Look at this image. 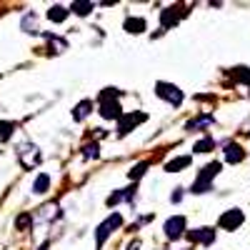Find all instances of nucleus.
Segmentation results:
<instances>
[{
	"mask_svg": "<svg viewBox=\"0 0 250 250\" xmlns=\"http://www.w3.org/2000/svg\"><path fill=\"white\" fill-rule=\"evenodd\" d=\"M220 173V163H210V165H205L203 173L198 175L195 185H193V193H208L210 190V180Z\"/></svg>",
	"mask_w": 250,
	"mask_h": 250,
	"instance_id": "f257e3e1",
	"label": "nucleus"
},
{
	"mask_svg": "<svg viewBox=\"0 0 250 250\" xmlns=\"http://www.w3.org/2000/svg\"><path fill=\"white\" fill-rule=\"evenodd\" d=\"M123 225V218L118 215V213H113L110 218H105L100 225H98V233H95V245L98 248H103V243H105V238L115 230V228H120Z\"/></svg>",
	"mask_w": 250,
	"mask_h": 250,
	"instance_id": "f03ea898",
	"label": "nucleus"
},
{
	"mask_svg": "<svg viewBox=\"0 0 250 250\" xmlns=\"http://www.w3.org/2000/svg\"><path fill=\"white\" fill-rule=\"evenodd\" d=\"M155 93H158V98L168 100L170 105H175V108L183 103V93H180L175 85H170V83H158V85H155Z\"/></svg>",
	"mask_w": 250,
	"mask_h": 250,
	"instance_id": "7ed1b4c3",
	"label": "nucleus"
},
{
	"mask_svg": "<svg viewBox=\"0 0 250 250\" xmlns=\"http://www.w3.org/2000/svg\"><path fill=\"white\" fill-rule=\"evenodd\" d=\"M18 158H20V163H23L25 168H35V165L40 163V153H38L35 145H30V143L20 145V148H18Z\"/></svg>",
	"mask_w": 250,
	"mask_h": 250,
	"instance_id": "20e7f679",
	"label": "nucleus"
},
{
	"mask_svg": "<svg viewBox=\"0 0 250 250\" xmlns=\"http://www.w3.org/2000/svg\"><path fill=\"white\" fill-rule=\"evenodd\" d=\"M145 118H148V115H145V113H128V115H120V123H118V133L120 135H125V133H130V128H135V125L138 123H143Z\"/></svg>",
	"mask_w": 250,
	"mask_h": 250,
	"instance_id": "39448f33",
	"label": "nucleus"
},
{
	"mask_svg": "<svg viewBox=\"0 0 250 250\" xmlns=\"http://www.w3.org/2000/svg\"><path fill=\"white\" fill-rule=\"evenodd\" d=\"M183 230H185V218L183 215H175V218H170L168 223H165V235L173 238V240H178L183 235Z\"/></svg>",
	"mask_w": 250,
	"mask_h": 250,
	"instance_id": "423d86ee",
	"label": "nucleus"
},
{
	"mask_svg": "<svg viewBox=\"0 0 250 250\" xmlns=\"http://www.w3.org/2000/svg\"><path fill=\"white\" fill-rule=\"evenodd\" d=\"M100 115L103 118H120L123 113H120V105H118V100H110V98H105V95H103L100 98Z\"/></svg>",
	"mask_w": 250,
	"mask_h": 250,
	"instance_id": "0eeeda50",
	"label": "nucleus"
},
{
	"mask_svg": "<svg viewBox=\"0 0 250 250\" xmlns=\"http://www.w3.org/2000/svg\"><path fill=\"white\" fill-rule=\"evenodd\" d=\"M243 225V213L240 210H228L223 218H220V228H225V230H235V228H240Z\"/></svg>",
	"mask_w": 250,
	"mask_h": 250,
	"instance_id": "6e6552de",
	"label": "nucleus"
},
{
	"mask_svg": "<svg viewBox=\"0 0 250 250\" xmlns=\"http://www.w3.org/2000/svg\"><path fill=\"white\" fill-rule=\"evenodd\" d=\"M188 238H190V243H203V245H210L215 240V230L213 228H198V230L188 233Z\"/></svg>",
	"mask_w": 250,
	"mask_h": 250,
	"instance_id": "1a4fd4ad",
	"label": "nucleus"
},
{
	"mask_svg": "<svg viewBox=\"0 0 250 250\" xmlns=\"http://www.w3.org/2000/svg\"><path fill=\"white\" fill-rule=\"evenodd\" d=\"M225 158H228V163H240L245 158V153L240 150V145L230 143V145H225Z\"/></svg>",
	"mask_w": 250,
	"mask_h": 250,
	"instance_id": "9d476101",
	"label": "nucleus"
},
{
	"mask_svg": "<svg viewBox=\"0 0 250 250\" xmlns=\"http://www.w3.org/2000/svg\"><path fill=\"white\" fill-rule=\"evenodd\" d=\"M180 8H168V10H163V28H170L178 23V18H180Z\"/></svg>",
	"mask_w": 250,
	"mask_h": 250,
	"instance_id": "9b49d317",
	"label": "nucleus"
},
{
	"mask_svg": "<svg viewBox=\"0 0 250 250\" xmlns=\"http://www.w3.org/2000/svg\"><path fill=\"white\" fill-rule=\"evenodd\" d=\"M90 108H93V103H90V100H83V103H78L75 110H73V118H75V120H85V115L90 113Z\"/></svg>",
	"mask_w": 250,
	"mask_h": 250,
	"instance_id": "f8f14e48",
	"label": "nucleus"
},
{
	"mask_svg": "<svg viewBox=\"0 0 250 250\" xmlns=\"http://www.w3.org/2000/svg\"><path fill=\"white\" fill-rule=\"evenodd\" d=\"M125 30L128 33H143L145 30V20L143 18H128L125 20Z\"/></svg>",
	"mask_w": 250,
	"mask_h": 250,
	"instance_id": "ddd939ff",
	"label": "nucleus"
},
{
	"mask_svg": "<svg viewBox=\"0 0 250 250\" xmlns=\"http://www.w3.org/2000/svg\"><path fill=\"white\" fill-rule=\"evenodd\" d=\"M48 18L53 20V23H62V20L68 18V10L62 8V5H53V8L48 10Z\"/></svg>",
	"mask_w": 250,
	"mask_h": 250,
	"instance_id": "4468645a",
	"label": "nucleus"
},
{
	"mask_svg": "<svg viewBox=\"0 0 250 250\" xmlns=\"http://www.w3.org/2000/svg\"><path fill=\"white\" fill-rule=\"evenodd\" d=\"M53 218H58V205H55V203H50V205H45V208H40L38 220H53Z\"/></svg>",
	"mask_w": 250,
	"mask_h": 250,
	"instance_id": "2eb2a0df",
	"label": "nucleus"
},
{
	"mask_svg": "<svg viewBox=\"0 0 250 250\" xmlns=\"http://www.w3.org/2000/svg\"><path fill=\"white\" fill-rule=\"evenodd\" d=\"M188 165H190V158H175V160H170L168 165H165V168H168L170 173H178V170H183V168H188Z\"/></svg>",
	"mask_w": 250,
	"mask_h": 250,
	"instance_id": "dca6fc26",
	"label": "nucleus"
},
{
	"mask_svg": "<svg viewBox=\"0 0 250 250\" xmlns=\"http://www.w3.org/2000/svg\"><path fill=\"white\" fill-rule=\"evenodd\" d=\"M48 185H50V175H38L35 183H33V193H45L48 190Z\"/></svg>",
	"mask_w": 250,
	"mask_h": 250,
	"instance_id": "f3484780",
	"label": "nucleus"
},
{
	"mask_svg": "<svg viewBox=\"0 0 250 250\" xmlns=\"http://www.w3.org/2000/svg\"><path fill=\"white\" fill-rule=\"evenodd\" d=\"M23 28H25V33H38V18L33 13H28L23 18Z\"/></svg>",
	"mask_w": 250,
	"mask_h": 250,
	"instance_id": "a211bd4d",
	"label": "nucleus"
},
{
	"mask_svg": "<svg viewBox=\"0 0 250 250\" xmlns=\"http://www.w3.org/2000/svg\"><path fill=\"white\" fill-rule=\"evenodd\" d=\"M48 43L50 48H55V53H62V50H68V43L62 38H55V35H48Z\"/></svg>",
	"mask_w": 250,
	"mask_h": 250,
	"instance_id": "6ab92c4d",
	"label": "nucleus"
},
{
	"mask_svg": "<svg viewBox=\"0 0 250 250\" xmlns=\"http://www.w3.org/2000/svg\"><path fill=\"white\" fill-rule=\"evenodd\" d=\"M70 10H73V13H78V15H88V13L93 10V3H73V5H70Z\"/></svg>",
	"mask_w": 250,
	"mask_h": 250,
	"instance_id": "aec40b11",
	"label": "nucleus"
},
{
	"mask_svg": "<svg viewBox=\"0 0 250 250\" xmlns=\"http://www.w3.org/2000/svg\"><path fill=\"white\" fill-rule=\"evenodd\" d=\"M193 150H195V153H208V150H213V140H210V138H205V140L195 143V145H193Z\"/></svg>",
	"mask_w": 250,
	"mask_h": 250,
	"instance_id": "412c9836",
	"label": "nucleus"
},
{
	"mask_svg": "<svg viewBox=\"0 0 250 250\" xmlns=\"http://www.w3.org/2000/svg\"><path fill=\"white\" fill-rule=\"evenodd\" d=\"M210 115H205V118H198V120H190L188 123V130H193V128H205V125H210Z\"/></svg>",
	"mask_w": 250,
	"mask_h": 250,
	"instance_id": "4be33fe9",
	"label": "nucleus"
},
{
	"mask_svg": "<svg viewBox=\"0 0 250 250\" xmlns=\"http://www.w3.org/2000/svg\"><path fill=\"white\" fill-rule=\"evenodd\" d=\"M133 195V190H120V193H113L110 198H108V205H115V203H120V200H125V198H130Z\"/></svg>",
	"mask_w": 250,
	"mask_h": 250,
	"instance_id": "5701e85b",
	"label": "nucleus"
},
{
	"mask_svg": "<svg viewBox=\"0 0 250 250\" xmlns=\"http://www.w3.org/2000/svg\"><path fill=\"white\" fill-rule=\"evenodd\" d=\"M13 130H15L13 123H0V138H3V140H8L13 135Z\"/></svg>",
	"mask_w": 250,
	"mask_h": 250,
	"instance_id": "b1692460",
	"label": "nucleus"
},
{
	"mask_svg": "<svg viewBox=\"0 0 250 250\" xmlns=\"http://www.w3.org/2000/svg\"><path fill=\"white\" fill-rule=\"evenodd\" d=\"M83 150H85V153H83V155H85V158H98V143H88L85 145V148H83Z\"/></svg>",
	"mask_w": 250,
	"mask_h": 250,
	"instance_id": "393cba45",
	"label": "nucleus"
},
{
	"mask_svg": "<svg viewBox=\"0 0 250 250\" xmlns=\"http://www.w3.org/2000/svg\"><path fill=\"white\" fill-rule=\"evenodd\" d=\"M145 168H148V163H140L138 168H133V170H130V178H133V180H138V178L145 173Z\"/></svg>",
	"mask_w": 250,
	"mask_h": 250,
	"instance_id": "a878e982",
	"label": "nucleus"
},
{
	"mask_svg": "<svg viewBox=\"0 0 250 250\" xmlns=\"http://www.w3.org/2000/svg\"><path fill=\"white\" fill-rule=\"evenodd\" d=\"M40 250H48V245H43V248H40Z\"/></svg>",
	"mask_w": 250,
	"mask_h": 250,
	"instance_id": "bb28decb",
	"label": "nucleus"
}]
</instances>
